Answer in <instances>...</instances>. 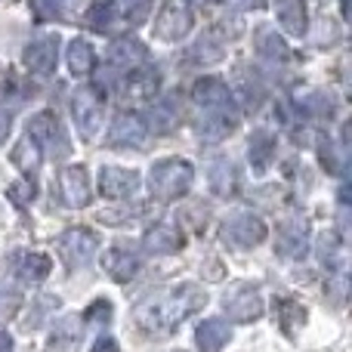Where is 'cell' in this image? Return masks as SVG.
Listing matches in <instances>:
<instances>
[{"label":"cell","instance_id":"10","mask_svg":"<svg viewBox=\"0 0 352 352\" xmlns=\"http://www.w3.org/2000/svg\"><path fill=\"white\" fill-rule=\"evenodd\" d=\"M136 188H140V173L136 170H127V167H102L99 170V192L105 198H130V195H136Z\"/></svg>","mask_w":352,"mask_h":352},{"label":"cell","instance_id":"4","mask_svg":"<svg viewBox=\"0 0 352 352\" xmlns=\"http://www.w3.org/2000/svg\"><path fill=\"white\" fill-rule=\"evenodd\" d=\"M263 238H266V223L248 210L232 213V217L223 223V241L232 244V248H241V250L256 248Z\"/></svg>","mask_w":352,"mask_h":352},{"label":"cell","instance_id":"36","mask_svg":"<svg viewBox=\"0 0 352 352\" xmlns=\"http://www.w3.org/2000/svg\"><path fill=\"white\" fill-rule=\"evenodd\" d=\"M10 130H12V115L6 109H0V146L6 142V136H10Z\"/></svg>","mask_w":352,"mask_h":352},{"label":"cell","instance_id":"2","mask_svg":"<svg viewBox=\"0 0 352 352\" xmlns=\"http://www.w3.org/2000/svg\"><path fill=\"white\" fill-rule=\"evenodd\" d=\"M195 179V170L188 161L182 158H164L158 161V164L152 167V173H148V182H152V195L161 201H176L179 195L188 192V186H192Z\"/></svg>","mask_w":352,"mask_h":352},{"label":"cell","instance_id":"9","mask_svg":"<svg viewBox=\"0 0 352 352\" xmlns=\"http://www.w3.org/2000/svg\"><path fill=\"white\" fill-rule=\"evenodd\" d=\"M188 31H192V12L182 3H167L161 16L155 19V37L161 41H179Z\"/></svg>","mask_w":352,"mask_h":352},{"label":"cell","instance_id":"34","mask_svg":"<svg viewBox=\"0 0 352 352\" xmlns=\"http://www.w3.org/2000/svg\"><path fill=\"white\" fill-rule=\"evenodd\" d=\"M16 306H19V294L12 291H6L3 285H0V318H10L12 312H16Z\"/></svg>","mask_w":352,"mask_h":352},{"label":"cell","instance_id":"15","mask_svg":"<svg viewBox=\"0 0 352 352\" xmlns=\"http://www.w3.org/2000/svg\"><path fill=\"white\" fill-rule=\"evenodd\" d=\"M192 99L201 109H235V105H232L229 84L219 78H201L198 84L192 87Z\"/></svg>","mask_w":352,"mask_h":352},{"label":"cell","instance_id":"28","mask_svg":"<svg viewBox=\"0 0 352 352\" xmlns=\"http://www.w3.org/2000/svg\"><path fill=\"white\" fill-rule=\"evenodd\" d=\"M300 109L312 118H331L334 115V99H331L324 90H316V93H309V96L300 99Z\"/></svg>","mask_w":352,"mask_h":352},{"label":"cell","instance_id":"3","mask_svg":"<svg viewBox=\"0 0 352 352\" xmlns=\"http://www.w3.org/2000/svg\"><path fill=\"white\" fill-rule=\"evenodd\" d=\"M28 136L34 140L37 148H43V152L53 155V158H65V155L72 152L65 127H62V121L53 115V111H37V115L28 121Z\"/></svg>","mask_w":352,"mask_h":352},{"label":"cell","instance_id":"21","mask_svg":"<svg viewBox=\"0 0 352 352\" xmlns=\"http://www.w3.org/2000/svg\"><path fill=\"white\" fill-rule=\"evenodd\" d=\"M182 248V235L173 229V226L161 223L155 226V229H148L146 235V250L155 256H164V254H176V250Z\"/></svg>","mask_w":352,"mask_h":352},{"label":"cell","instance_id":"11","mask_svg":"<svg viewBox=\"0 0 352 352\" xmlns=\"http://www.w3.org/2000/svg\"><path fill=\"white\" fill-rule=\"evenodd\" d=\"M223 303L232 322H256L263 316V297L254 287H235L232 294H226Z\"/></svg>","mask_w":352,"mask_h":352},{"label":"cell","instance_id":"23","mask_svg":"<svg viewBox=\"0 0 352 352\" xmlns=\"http://www.w3.org/2000/svg\"><path fill=\"white\" fill-rule=\"evenodd\" d=\"M278 22L287 34L300 37L306 31V6L303 0H278Z\"/></svg>","mask_w":352,"mask_h":352},{"label":"cell","instance_id":"31","mask_svg":"<svg viewBox=\"0 0 352 352\" xmlns=\"http://www.w3.org/2000/svg\"><path fill=\"white\" fill-rule=\"evenodd\" d=\"M6 195H10V201H12V204H19V207H28L31 201L37 198V188L31 186V182H12V186L6 188Z\"/></svg>","mask_w":352,"mask_h":352},{"label":"cell","instance_id":"32","mask_svg":"<svg viewBox=\"0 0 352 352\" xmlns=\"http://www.w3.org/2000/svg\"><path fill=\"white\" fill-rule=\"evenodd\" d=\"M31 12H34L41 22L62 16V0H31Z\"/></svg>","mask_w":352,"mask_h":352},{"label":"cell","instance_id":"18","mask_svg":"<svg viewBox=\"0 0 352 352\" xmlns=\"http://www.w3.org/2000/svg\"><path fill=\"white\" fill-rule=\"evenodd\" d=\"M12 269H16L19 281L25 285H34V281H43L53 269V260L47 254H16L12 256Z\"/></svg>","mask_w":352,"mask_h":352},{"label":"cell","instance_id":"14","mask_svg":"<svg viewBox=\"0 0 352 352\" xmlns=\"http://www.w3.org/2000/svg\"><path fill=\"white\" fill-rule=\"evenodd\" d=\"M59 59V37H37L25 47V65L34 74H50Z\"/></svg>","mask_w":352,"mask_h":352},{"label":"cell","instance_id":"25","mask_svg":"<svg viewBox=\"0 0 352 352\" xmlns=\"http://www.w3.org/2000/svg\"><path fill=\"white\" fill-rule=\"evenodd\" d=\"M176 124H179V102H176L173 96L161 99V102L152 109V127H155V133H170Z\"/></svg>","mask_w":352,"mask_h":352},{"label":"cell","instance_id":"30","mask_svg":"<svg viewBox=\"0 0 352 352\" xmlns=\"http://www.w3.org/2000/svg\"><path fill=\"white\" fill-rule=\"evenodd\" d=\"M84 22L90 25L93 31H109L111 22H115V6L105 3V0H99V3H93L90 10H87Z\"/></svg>","mask_w":352,"mask_h":352},{"label":"cell","instance_id":"13","mask_svg":"<svg viewBox=\"0 0 352 352\" xmlns=\"http://www.w3.org/2000/svg\"><path fill=\"white\" fill-rule=\"evenodd\" d=\"M238 127V111L235 109H204V118L198 124V136L204 142H219Z\"/></svg>","mask_w":352,"mask_h":352},{"label":"cell","instance_id":"6","mask_svg":"<svg viewBox=\"0 0 352 352\" xmlns=\"http://www.w3.org/2000/svg\"><path fill=\"white\" fill-rule=\"evenodd\" d=\"M96 250H99V238L93 235L90 229H68L65 235L59 238V254L68 269L90 263Z\"/></svg>","mask_w":352,"mask_h":352},{"label":"cell","instance_id":"17","mask_svg":"<svg viewBox=\"0 0 352 352\" xmlns=\"http://www.w3.org/2000/svg\"><path fill=\"white\" fill-rule=\"evenodd\" d=\"M62 195H65L68 207H84L90 204V176L84 167H68L62 173Z\"/></svg>","mask_w":352,"mask_h":352},{"label":"cell","instance_id":"37","mask_svg":"<svg viewBox=\"0 0 352 352\" xmlns=\"http://www.w3.org/2000/svg\"><path fill=\"white\" fill-rule=\"evenodd\" d=\"M0 352H12V337L6 331H0Z\"/></svg>","mask_w":352,"mask_h":352},{"label":"cell","instance_id":"22","mask_svg":"<svg viewBox=\"0 0 352 352\" xmlns=\"http://www.w3.org/2000/svg\"><path fill=\"white\" fill-rule=\"evenodd\" d=\"M275 148H278V140L269 130H254V136H250V164H254V170L263 173L272 164Z\"/></svg>","mask_w":352,"mask_h":352},{"label":"cell","instance_id":"33","mask_svg":"<svg viewBox=\"0 0 352 352\" xmlns=\"http://www.w3.org/2000/svg\"><path fill=\"white\" fill-rule=\"evenodd\" d=\"M84 318H87V322H96V324L109 322V318H111V303H109V300H96V303L87 309Z\"/></svg>","mask_w":352,"mask_h":352},{"label":"cell","instance_id":"19","mask_svg":"<svg viewBox=\"0 0 352 352\" xmlns=\"http://www.w3.org/2000/svg\"><path fill=\"white\" fill-rule=\"evenodd\" d=\"M229 337H232V331L223 318H207V322H201L198 331H195V340H198L201 352H223Z\"/></svg>","mask_w":352,"mask_h":352},{"label":"cell","instance_id":"20","mask_svg":"<svg viewBox=\"0 0 352 352\" xmlns=\"http://www.w3.org/2000/svg\"><path fill=\"white\" fill-rule=\"evenodd\" d=\"M254 47H256V53H260L263 59H269V62H285L287 56H291L285 37H281L278 31L272 28V25H260V28H256Z\"/></svg>","mask_w":352,"mask_h":352},{"label":"cell","instance_id":"8","mask_svg":"<svg viewBox=\"0 0 352 352\" xmlns=\"http://www.w3.org/2000/svg\"><path fill=\"white\" fill-rule=\"evenodd\" d=\"M146 136H148V127H146V118L136 115V111H121V115L111 121V130H109V142L115 148H140L146 146Z\"/></svg>","mask_w":352,"mask_h":352},{"label":"cell","instance_id":"29","mask_svg":"<svg viewBox=\"0 0 352 352\" xmlns=\"http://www.w3.org/2000/svg\"><path fill=\"white\" fill-rule=\"evenodd\" d=\"M278 322H281V328H285V334L287 337H294V331H297V324H303L306 322V312L300 309L294 300H278Z\"/></svg>","mask_w":352,"mask_h":352},{"label":"cell","instance_id":"16","mask_svg":"<svg viewBox=\"0 0 352 352\" xmlns=\"http://www.w3.org/2000/svg\"><path fill=\"white\" fill-rule=\"evenodd\" d=\"M102 269L118 281V285H127L136 272H140V256L130 248H111L102 254Z\"/></svg>","mask_w":352,"mask_h":352},{"label":"cell","instance_id":"5","mask_svg":"<svg viewBox=\"0 0 352 352\" xmlns=\"http://www.w3.org/2000/svg\"><path fill=\"white\" fill-rule=\"evenodd\" d=\"M102 111H105V105L93 87L78 90V96H74V121H78V130L84 140L99 136V130H102Z\"/></svg>","mask_w":352,"mask_h":352},{"label":"cell","instance_id":"1","mask_svg":"<svg viewBox=\"0 0 352 352\" xmlns=\"http://www.w3.org/2000/svg\"><path fill=\"white\" fill-rule=\"evenodd\" d=\"M207 303V294L198 285H182L173 291H164L158 297L146 300V303L136 309V324L148 334H170L176 324H182L192 312H198Z\"/></svg>","mask_w":352,"mask_h":352},{"label":"cell","instance_id":"24","mask_svg":"<svg viewBox=\"0 0 352 352\" xmlns=\"http://www.w3.org/2000/svg\"><path fill=\"white\" fill-rule=\"evenodd\" d=\"M12 164L19 167L22 173H28V176H34L37 170H41V152H37V146H34V140L31 136H22V140L16 142V148H12Z\"/></svg>","mask_w":352,"mask_h":352},{"label":"cell","instance_id":"12","mask_svg":"<svg viewBox=\"0 0 352 352\" xmlns=\"http://www.w3.org/2000/svg\"><path fill=\"white\" fill-rule=\"evenodd\" d=\"M148 59V50L142 41H136V37H118V41H111L109 47V65L111 68H124V72H136V68H142V62Z\"/></svg>","mask_w":352,"mask_h":352},{"label":"cell","instance_id":"26","mask_svg":"<svg viewBox=\"0 0 352 352\" xmlns=\"http://www.w3.org/2000/svg\"><path fill=\"white\" fill-rule=\"evenodd\" d=\"M210 186H213V192L217 195H232L235 192V186H238V170L226 158L213 161L210 164Z\"/></svg>","mask_w":352,"mask_h":352},{"label":"cell","instance_id":"35","mask_svg":"<svg viewBox=\"0 0 352 352\" xmlns=\"http://www.w3.org/2000/svg\"><path fill=\"white\" fill-rule=\"evenodd\" d=\"M93 352H121V346H118V340H115V337L102 334L96 343H93Z\"/></svg>","mask_w":352,"mask_h":352},{"label":"cell","instance_id":"7","mask_svg":"<svg viewBox=\"0 0 352 352\" xmlns=\"http://www.w3.org/2000/svg\"><path fill=\"white\" fill-rule=\"evenodd\" d=\"M306 248H309V226L306 219L294 217L278 226V238H275V254L285 260H303Z\"/></svg>","mask_w":352,"mask_h":352},{"label":"cell","instance_id":"27","mask_svg":"<svg viewBox=\"0 0 352 352\" xmlns=\"http://www.w3.org/2000/svg\"><path fill=\"white\" fill-rule=\"evenodd\" d=\"M68 68H72V74H87L93 68V47L80 37L68 43Z\"/></svg>","mask_w":352,"mask_h":352}]
</instances>
